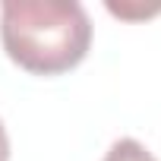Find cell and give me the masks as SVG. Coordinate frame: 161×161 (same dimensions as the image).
<instances>
[{
  "mask_svg": "<svg viewBox=\"0 0 161 161\" xmlns=\"http://www.w3.org/2000/svg\"><path fill=\"white\" fill-rule=\"evenodd\" d=\"M0 161H10V136H7L3 120H0Z\"/></svg>",
  "mask_w": 161,
  "mask_h": 161,
  "instance_id": "277c9868",
  "label": "cell"
},
{
  "mask_svg": "<svg viewBox=\"0 0 161 161\" xmlns=\"http://www.w3.org/2000/svg\"><path fill=\"white\" fill-rule=\"evenodd\" d=\"M0 41L16 66L35 76H57L89 54L92 19L76 0H3Z\"/></svg>",
  "mask_w": 161,
  "mask_h": 161,
  "instance_id": "6da1fadb",
  "label": "cell"
},
{
  "mask_svg": "<svg viewBox=\"0 0 161 161\" xmlns=\"http://www.w3.org/2000/svg\"><path fill=\"white\" fill-rule=\"evenodd\" d=\"M104 161H158V158H155L142 142H136V139H117V142L108 148Z\"/></svg>",
  "mask_w": 161,
  "mask_h": 161,
  "instance_id": "7a4b0ae2",
  "label": "cell"
},
{
  "mask_svg": "<svg viewBox=\"0 0 161 161\" xmlns=\"http://www.w3.org/2000/svg\"><path fill=\"white\" fill-rule=\"evenodd\" d=\"M108 10L114 13V16H123V19H139V16H155V13H161V3L158 7H117V3H108Z\"/></svg>",
  "mask_w": 161,
  "mask_h": 161,
  "instance_id": "3957f363",
  "label": "cell"
}]
</instances>
